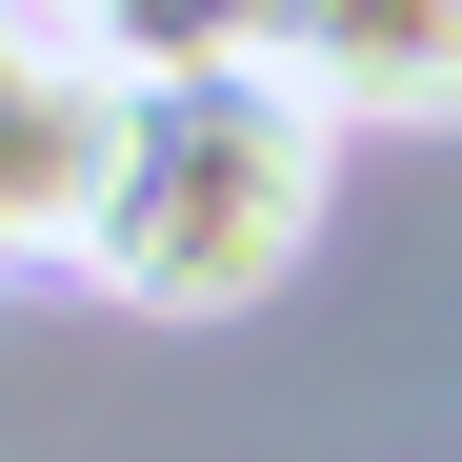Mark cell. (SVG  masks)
I'll return each instance as SVG.
<instances>
[{
	"mask_svg": "<svg viewBox=\"0 0 462 462\" xmlns=\"http://www.w3.org/2000/svg\"><path fill=\"white\" fill-rule=\"evenodd\" d=\"M322 141L342 121L282 60H141L121 141H101V201H81V282L121 322H242L322 221Z\"/></svg>",
	"mask_w": 462,
	"mask_h": 462,
	"instance_id": "obj_1",
	"label": "cell"
},
{
	"mask_svg": "<svg viewBox=\"0 0 462 462\" xmlns=\"http://www.w3.org/2000/svg\"><path fill=\"white\" fill-rule=\"evenodd\" d=\"M101 141H121V60L60 0H0V262H81Z\"/></svg>",
	"mask_w": 462,
	"mask_h": 462,
	"instance_id": "obj_2",
	"label": "cell"
},
{
	"mask_svg": "<svg viewBox=\"0 0 462 462\" xmlns=\"http://www.w3.org/2000/svg\"><path fill=\"white\" fill-rule=\"evenodd\" d=\"M262 60L322 121H462V0H262Z\"/></svg>",
	"mask_w": 462,
	"mask_h": 462,
	"instance_id": "obj_3",
	"label": "cell"
},
{
	"mask_svg": "<svg viewBox=\"0 0 462 462\" xmlns=\"http://www.w3.org/2000/svg\"><path fill=\"white\" fill-rule=\"evenodd\" d=\"M60 21H81L121 81L141 60H262V0H60Z\"/></svg>",
	"mask_w": 462,
	"mask_h": 462,
	"instance_id": "obj_4",
	"label": "cell"
}]
</instances>
